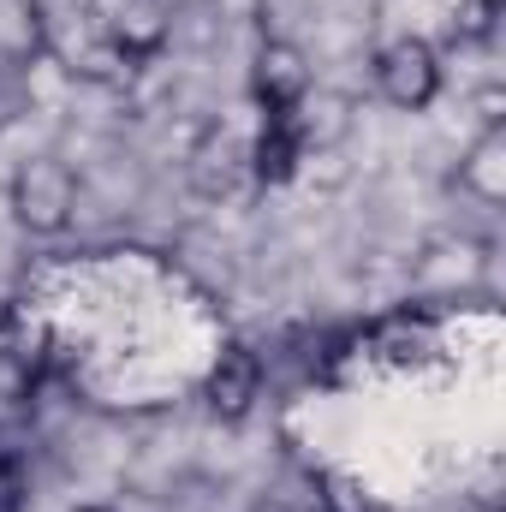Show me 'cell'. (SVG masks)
Wrapping results in <instances>:
<instances>
[{
	"instance_id": "cell-1",
	"label": "cell",
	"mask_w": 506,
	"mask_h": 512,
	"mask_svg": "<svg viewBox=\"0 0 506 512\" xmlns=\"http://www.w3.org/2000/svg\"><path fill=\"white\" fill-rule=\"evenodd\" d=\"M78 209V173L60 155H30L12 179V215L30 233H60Z\"/></svg>"
},
{
	"instance_id": "cell-2",
	"label": "cell",
	"mask_w": 506,
	"mask_h": 512,
	"mask_svg": "<svg viewBox=\"0 0 506 512\" xmlns=\"http://www.w3.org/2000/svg\"><path fill=\"white\" fill-rule=\"evenodd\" d=\"M376 90L393 102V108H405V114L429 108L435 90H441V60H435V48H429L423 36L387 42V48L376 54Z\"/></svg>"
},
{
	"instance_id": "cell-3",
	"label": "cell",
	"mask_w": 506,
	"mask_h": 512,
	"mask_svg": "<svg viewBox=\"0 0 506 512\" xmlns=\"http://www.w3.org/2000/svg\"><path fill=\"white\" fill-rule=\"evenodd\" d=\"M251 90L268 114L304 108V96H310V66H304V54H298L292 42H262V54H256V66H251Z\"/></svg>"
},
{
	"instance_id": "cell-4",
	"label": "cell",
	"mask_w": 506,
	"mask_h": 512,
	"mask_svg": "<svg viewBox=\"0 0 506 512\" xmlns=\"http://www.w3.org/2000/svg\"><path fill=\"white\" fill-rule=\"evenodd\" d=\"M256 387H262V364H256V352L245 346H227L221 358H215V370H209V411L215 417H227V423H239L245 411L256 405Z\"/></svg>"
},
{
	"instance_id": "cell-5",
	"label": "cell",
	"mask_w": 506,
	"mask_h": 512,
	"mask_svg": "<svg viewBox=\"0 0 506 512\" xmlns=\"http://www.w3.org/2000/svg\"><path fill=\"white\" fill-rule=\"evenodd\" d=\"M298 161H304V131H298V120L292 114H268V126H262V137H256V149H251V173L262 185H280V179H292Z\"/></svg>"
},
{
	"instance_id": "cell-6",
	"label": "cell",
	"mask_w": 506,
	"mask_h": 512,
	"mask_svg": "<svg viewBox=\"0 0 506 512\" xmlns=\"http://www.w3.org/2000/svg\"><path fill=\"white\" fill-rule=\"evenodd\" d=\"M245 161H251V155L239 149V137L215 131V137H203V143H197V155H191V185H197L203 197H227V191L239 185Z\"/></svg>"
},
{
	"instance_id": "cell-7",
	"label": "cell",
	"mask_w": 506,
	"mask_h": 512,
	"mask_svg": "<svg viewBox=\"0 0 506 512\" xmlns=\"http://www.w3.org/2000/svg\"><path fill=\"white\" fill-rule=\"evenodd\" d=\"M173 12H179V0H120L114 6V42L131 54L161 48V36L173 30Z\"/></svg>"
},
{
	"instance_id": "cell-8",
	"label": "cell",
	"mask_w": 506,
	"mask_h": 512,
	"mask_svg": "<svg viewBox=\"0 0 506 512\" xmlns=\"http://www.w3.org/2000/svg\"><path fill=\"white\" fill-rule=\"evenodd\" d=\"M459 185L471 197H483V203H501L506 197V126H489L471 143V155L459 161Z\"/></svg>"
},
{
	"instance_id": "cell-9",
	"label": "cell",
	"mask_w": 506,
	"mask_h": 512,
	"mask_svg": "<svg viewBox=\"0 0 506 512\" xmlns=\"http://www.w3.org/2000/svg\"><path fill=\"white\" fill-rule=\"evenodd\" d=\"M30 102H36V90H30V66H24L18 54L0 48V131L18 126V120L30 114Z\"/></svg>"
},
{
	"instance_id": "cell-10",
	"label": "cell",
	"mask_w": 506,
	"mask_h": 512,
	"mask_svg": "<svg viewBox=\"0 0 506 512\" xmlns=\"http://www.w3.org/2000/svg\"><path fill=\"white\" fill-rule=\"evenodd\" d=\"M251 512H292V507H286V501H268V495H262V501H256Z\"/></svg>"
},
{
	"instance_id": "cell-11",
	"label": "cell",
	"mask_w": 506,
	"mask_h": 512,
	"mask_svg": "<svg viewBox=\"0 0 506 512\" xmlns=\"http://www.w3.org/2000/svg\"><path fill=\"white\" fill-rule=\"evenodd\" d=\"M96 512H102V507H96Z\"/></svg>"
}]
</instances>
